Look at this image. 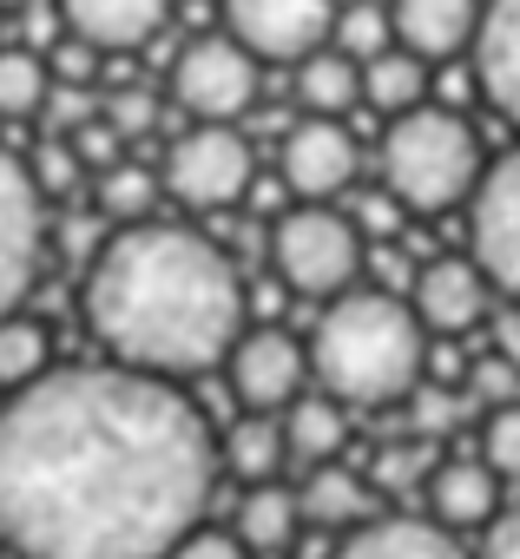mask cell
Wrapping results in <instances>:
<instances>
[{"instance_id":"obj_12","label":"cell","mask_w":520,"mask_h":559,"mask_svg":"<svg viewBox=\"0 0 520 559\" xmlns=\"http://www.w3.org/2000/svg\"><path fill=\"white\" fill-rule=\"evenodd\" d=\"M409 304H415L428 336H468L487 317V270L474 257H435L415 270Z\"/></svg>"},{"instance_id":"obj_31","label":"cell","mask_w":520,"mask_h":559,"mask_svg":"<svg viewBox=\"0 0 520 559\" xmlns=\"http://www.w3.org/2000/svg\"><path fill=\"white\" fill-rule=\"evenodd\" d=\"M468 402H487V408L520 402V362H513V356H481V362L468 369Z\"/></svg>"},{"instance_id":"obj_11","label":"cell","mask_w":520,"mask_h":559,"mask_svg":"<svg viewBox=\"0 0 520 559\" xmlns=\"http://www.w3.org/2000/svg\"><path fill=\"white\" fill-rule=\"evenodd\" d=\"M304 376H310V349L284 330H250L231 349V389L250 415H284L291 402H304Z\"/></svg>"},{"instance_id":"obj_26","label":"cell","mask_w":520,"mask_h":559,"mask_svg":"<svg viewBox=\"0 0 520 559\" xmlns=\"http://www.w3.org/2000/svg\"><path fill=\"white\" fill-rule=\"evenodd\" d=\"M54 99V67L34 47H0V119H34Z\"/></svg>"},{"instance_id":"obj_21","label":"cell","mask_w":520,"mask_h":559,"mask_svg":"<svg viewBox=\"0 0 520 559\" xmlns=\"http://www.w3.org/2000/svg\"><path fill=\"white\" fill-rule=\"evenodd\" d=\"M363 99V60L343 47H317L310 60H297V106H310L317 119H343Z\"/></svg>"},{"instance_id":"obj_15","label":"cell","mask_w":520,"mask_h":559,"mask_svg":"<svg viewBox=\"0 0 520 559\" xmlns=\"http://www.w3.org/2000/svg\"><path fill=\"white\" fill-rule=\"evenodd\" d=\"M474 80L487 93V106L520 126V0H487L481 14V40H474Z\"/></svg>"},{"instance_id":"obj_35","label":"cell","mask_w":520,"mask_h":559,"mask_svg":"<svg viewBox=\"0 0 520 559\" xmlns=\"http://www.w3.org/2000/svg\"><path fill=\"white\" fill-rule=\"evenodd\" d=\"M80 171H86V165H80L73 139H54V145H40V158H34V178H40V191H47V198H54V191L67 198V191L80 185Z\"/></svg>"},{"instance_id":"obj_10","label":"cell","mask_w":520,"mask_h":559,"mask_svg":"<svg viewBox=\"0 0 520 559\" xmlns=\"http://www.w3.org/2000/svg\"><path fill=\"white\" fill-rule=\"evenodd\" d=\"M336 0H224V34L257 60H310L336 34Z\"/></svg>"},{"instance_id":"obj_13","label":"cell","mask_w":520,"mask_h":559,"mask_svg":"<svg viewBox=\"0 0 520 559\" xmlns=\"http://www.w3.org/2000/svg\"><path fill=\"white\" fill-rule=\"evenodd\" d=\"M284 185L304 198V204H330L336 191L356 185V139L336 126V119H304L291 126L284 139Z\"/></svg>"},{"instance_id":"obj_5","label":"cell","mask_w":520,"mask_h":559,"mask_svg":"<svg viewBox=\"0 0 520 559\" xmlns=\"http://www.w3.org/2000/svg\"><path fill=\"white\" fill-rule=\"evenodd\" d=\"M271 263L277 276L297 290V297H350L356 270H363V224H350L343 211L330 204H304V211H284L277 230H271Z\"/></svg>"},{"instance_id":"obj_7","label":"cell","mask_w":520,"mask_h":559,"mask_svg":"<svg viewBox=\"0 0 520 559\" xmlns=\"http://www.w3.org/2000/svg\"><path fill=\"white\" fill-rule=\"evenodd\" d=\"M172 99L178 112H191L198 126H231L250 112L257 99V53L237 47L231 34H204L178 53L172 67Z\"/></svg>"},{"instance_id":"obj_20","label":"cell","mask_w":520,"mask_h":559,"mask_svg":"<svg viewBox=\"0 0 520 559\" xmlns=\"http://www.w3.org/2000/svg\"><path fill=\"white\" fill-rule=\"evenodd\" d=\"M237 539L250 546V552H291V539L310 526L304 520V500H297V487H277V480H264V487H244V500H237Z\"/></svg>"},{"instance_id":"obj_3","label":"cell","mask_w":520,"mask_h":559,"mask_svg":"<svg viewBox=\"0 0 520 559\" xmlns=\"http://www.w3.org/2000/svg\"><path fill=\"white\" fill-rule=\"evenodd\" d=\"M422 356H428V330H422L415 304H402L389 290H350L310 330V376L343 408L409 402L422 389Z\"/></svg>"},{"instance_id":"obj_17","label":"cell","mask_w":520,"mask_h":559,"mask_svg":"<svg viewBox=\"0 0 520 559\" xmlns=\"http://www.w3.org/2000/svg\"><path fill=\"white\" fill-rule=\"evenodd\" d=\"M428 520L441 526H494L500 520V474L487 461H441L428 474Z\"/></svg>"},{"instance_id":"obj_29","label":"cell","mask_w":520,"mask_h":559,"mask_svg":"<svg viewBox=\"0 0 520 559\" xmlns=\"http://www.w3.org/2000/svg\"><path fill=\"white\" fill-rule=\"evenodd\" d=\"M422 474H435V448H428V435L395 441V448H376V461H369V480H376L382 493H409Z\"/></svg>"},{"instance_id":"obj_28","label":"cell","mask_w":520,"mask_h":559,"mask_svg":"<svg viewBox=\"0 0 520 559\" xmlns=\"http://www.w3.org/2000/svg\"><path fill=\"white\" fill-rule=\"evenodd\" d=\"M389 40H395V14H382L376 0H350V8L336 14V40L330 47H343L356 60H376V53H389Z\"/></svg>"},{"instance_id":"obj_24","label":"cell","mask_w":520,"mask_h":559,"mask_svg":"<svg viewBox=\"0 0 520 559\" xmlns=\"http://www.w3.org/2000/svg\"><path fill=\"white\" fill-rule=\"evenodd\" d=\"M422 93H428V60H422V53L389 47V53L363 60V99H369L376 112L402 119V112H415V106H422Z\"/></svg>"},{"instance_id":"obj_14","label":"cell","mask_w":520,"mask_h":559,"mask_svg":"<svg viewBox=\"0 0 520 559\" xmlns=\"http://www.w3.org/2000/svg\"><path fill=\"white\" fill-rule=\"evenodd\" d=\"M395 47L422 60H454L481 40V0H395Z\"/></svg>"},{"instance_id":"obj_30","label":"cell","mask_w":520,"mask_h":559,"mask_svg":"<svg viewBox=\"0 0 520 559\" xmlns=\"http://www.w3.org/2000/svg\"><path fill=\"white\" fill-rule=\"evenodd\" d=\"M481 461H487L500 480H520V402H507V408H494V415H487Z\"/></svg>"},{"instance_id":"obj_33","label":"cell","mask_w":520,"mask_h":559,"mask_svg":"<svg viewBox=\"0 0 520 559\" xmlns=\"http://www.w3.org/2000/svg\"><path fill=\"white\" fill-rule=\"evenodd\" d=\"M106 112V99H93V86H60L54 80V99H47V126H54V139H73L80 126H93Z\"/></svg>"},{"instance_id":"obj_41","label":"cell","mask_w":520,"mask_h":559,"mask_svg":"<svg viewBox=\"0 0 520 559\" xmlns=\"http://www.w3.org/2000/svg\"><path fill=\"white\" fill-rule=\"evenodd\" d=\"M0 8H8V14H21V8H34V0H0Z\"/></svg>"},{"instance_id":"obj_36","label":"cell","mask_w":520,"mask_h":559,"mask_svg":"<svg viewBox=\"0 0 520 559\" xmlns=\"http://www.w3.org/2000/svg\"><path fill=\"white\" fill-rule=\"evenodd\" d=\"M47 67H54V80H60V86H93V73H99V47H93V40H80V34H67V40L47 53Z\"/></svg>"},{"instance_id":"obj_23","label":"cell","mask_w":520,"mask_h":559,"mask_svg":"<svg viewBox=\"0 0 520 559\" xmlns=\"http://www.w3.org/2000/svg\"><path fill=\"white\" fill-rule=\"evenodd\" d=\"M284 435H291V461L297 467H323L343 454L350 441V421H343V402L336 395H304L284 408Z\"/></svg>"},{"instance_id":"obj_39","label":"cell","mask_w":520,"mask_h":559,"mask_svg":"<svg viewBox=\"0 0 520 559\" xmlns=\"http://www.w3.org/2000/svg\"><path fill=\"white\" fill-rule=\"evenodd\" d=\"M356 211H363V217H356V224H363V230H369V237H382V243H389V237H395V230H402V211H409V204H402V198H395V191H382V198H363V204H356Z\"/></svg>"},{"instance_id":"obj_2","label":"cell","mask_w":520,"mask_h":559,"mask_svg":"<svg viewBox=\"0 0 520 559\" xmlns=\"http://www.w3.org/2000/svg\"><path fill=\"white\" fill-rule=\"evenodd\" d=\"M80 310L113 362L145 376H198L231 362L244 336V276L204 230L139 217L93 250Z\"/></svg>"},{"instance_id":"obj_16","label":"cell","mask_w":520,"mask_h":559,"mask_svg":"<svg viewBox=\"0 0 520 559\" xmlns=\"http://www.w3.org/2000/svg\"><path fill=\"white\" fill-rule=\"evenodd\" d=\"M60 14H67V34L93 40L99 53H126L172 21V0H60Z\"/></svg>"},{"instance_id":"obj_32","label":"cell","mask_w":520,"mask_h":559,"mask_svg":"<svg viewBox=\"0 0 520 559\" xmlns=\"http://www.w3.org/2000/svg\"><path fill=\"white\" fill-rule=\"evenodd\" d=\"M119 139H145L152 126H158V99L145 93V86H119V93H106V112H99Z\"/></svg>"},{"instance_id":"obj_1","label":"cell","mask_w":520,"mask_h":559,"mask_svg":"<svg viewBox=\"0 0 520 559\" xmlns=\"http://www.w3.org/2000/svg\"><path fill=\"white\" fill-rule=\"evenodd\" d=\"M211 480V428L172 376L47 369L0 408V539L21 559H172Z\"/></svg>"},{"instance_id":"obj_27","label":"cell","mask_w":520,"mask_h":559,"mask_svg":"<svg viewBox=\"0 0 520 559\" xmlns=\"http://www.w3.org/2000/svg\"><path fill=\"white\" fill-rule=\"evenodd\" d=\"M158 185H165V178H158L152 165H126V158H119V165L99 178V211L119 217V224H139V217L158 204Z\"/></svg>"},{"instance_id":"obj_6","label":"cell","mask_w":520,"mask_h":559,"mask_svg":"<svg viewBox=\"0 0 520 559\" xmlns=\"http://www.w3.org/2000/svg\"><path fill=\"white\" fill-rule=\"evenodd\" d=\"M47 263V191L27 158L0 145V317H14Z\"/></svg>"},{"instance_id":"obj_4","label":"cell","mask_w":520,"mask_h":559,"mask_svg":"<svg viewBox=\"0 0 520 559\" xmlns=\"http://www.w3.org/2000/svg\"><path fill=\"white\" fill-rule=\"evenodd\" d=\"M481 185V139L448 106H415L382 132V191L409 211H454Z\"/></svg>"},{"instance_id":"obj_8","label":"cell","mask_w":520,"mask_h":559,"mask_svg":"<svg viewBox=\"0 0 520 559\" xmlns=\"http://www.w3.org/2000/svg\"><path fill=\"white\" fill-rule=\"evenodd\" d=\"M468 243H474V263L487 270V284L520 304V145L481 171L468 198Z\"/></svg>"},{"instance_id":"obj_18","label":"cell","mask_w":520,"mask_h":559,"mask_svg":"<svg viewBox=\"0 0 520 559\" xmlns=\"http://www.w3.org/2000/svg\"><path fill=\"white\" fill-rule=\"evenodd\" d=\"M330 559H468V546L454 539V526L441 520H369L356 526Z\"/></svg>"},{"instance_id":"obj_19","label":"cell","mask_w":520,"mask_h":559,"mask_svg":"<svg viewBox=\"0 0 520 559\" xmlns=\"http://www.w3.org/2000/svg\"><path fill=\"white\" fill-rule=\"evenodd\" d=\"M376 480H363V474H350L343 461H323V467H310L304 474V487H297V500H304V520L310 526H369L376 520Z\"/></svg>"},{"instance_id":"obj_22","label":"cell","mask_w":520,"mask_h":559,"mask_svg":"<svg viewBox=\"0 0 520 559\" xmlns=\"http://www.w3.org/2000/svg\"><path fill=\"white\" fill-rule=\"evenodd\" d=\"M284 461H291V435H284L277 415H250V408H244V421H231V435H224V467H231L244 487L277 480Z\"/></svg>"},{"instance_id":"obj_9","label":"cell","mask_w":520,"mask_h":559,"mask_svg":"<svg viewBox=\"0 0 520 559\" xmlns=\"http://www.w3.org/2000/svg\"><path fill=\"white\" fill-rule=\"evenodd\" d=\"M165 191L191 211H224L250 191V145L231 126H191L165 158Z\"/></svg>"},{"instance_id":"obj_38","label":"cell","mask_w":520,"mask_h":559,"mask_svg":"<svg viewBox=\"0 0 520 559\" xmlns=\"http://www.w3.org/2000/svg\"><path fill=\"white\" fill-rule=\"evenodd\" d=\"M119 145H126V139H119L106 119H93V126L73 132V152H80V165H93V171H113V165H119Z\"/></svg>"},{"instance_id":"obj_34","label":"cell","mask_w":520,"mask_h":559,"mask_svg":"<svg viewBox=\"0 0 520 559\" xmlns=\"http://www.w3.org/2000/svg\"><path fill=\"white\" fill-rule=\"evenodd\" d=\"M409 415H415V428H422V435H448V428H461L468 402H461V395H448L441 382H428V389H415V395H409Z\"/></svg>"},{"instance_id":"obj_40","label":"cell","mask_w":520,"mask_h":559,"mask_svg":"<svg viewBox=\"0 0 520 559\" xmlns=\"http://www.w3.org/2000/svg\"><path fill=\"white\" fill-rule=\"evenodd\" d=\"M481 559H520V507H513V513H500V520L487 526Z\"/></svg>"},{"instance_id":"obj_37","label":"cell","mask_w":520,"mask_h":559,"mask_svg":"<svg viewBox=\"0 0 520 559\" xmlns=\"http://www.w3.org/2000/svg\"><path fill=\"white\" fill-rule=\"evenodd\" d=\"M172 559H250V546L237 539V526H198L172 546Z\"/></svg>"},{"instance_id":"obj_25","label":"cell","mask_w":520,"mask_h":559,"mask_svg":"<svg viewBox=\"0 0 520 559\" xmlns=\"http://www.w3.org/2000/svg\"><path fill=\"white\" fill-rule=\"evenodd\" d=\"M47 356H54V336H47V323H34V317H0V389L8 395H21V389H34L40 376H47Z\"/></svg>"}]
</instances>
